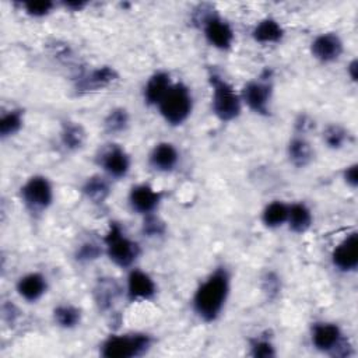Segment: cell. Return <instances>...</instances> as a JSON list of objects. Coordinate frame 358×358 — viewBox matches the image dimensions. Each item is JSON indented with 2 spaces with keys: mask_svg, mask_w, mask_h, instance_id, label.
<instances>
[{
  "mask_svg": "<svg viewBox=\"0 0 358 358\" xmlns=\"http://www.w3.org/2000/svg\"><path fill=\"white\" fill-rule=\"evenodd\" d=\"M231 294V273L221 264L217 266L194 289L192 309L204 323L215 322L224 312Z\"/></svg>",
  "mask_w": 358,
  "mask_h": 358,
  "instance_id": "cell-1",
  "label": "cell"
},
{
  "mask_svg": "<svg viewBox=\"0 0 358 358\" xmlns=\"http://www.w3.org/2000/svg\"><path fill=\"white\" fill-rule=\"evenodd\" d=\"M208 84L211 88V112L224 123L236 120L242 113V99L232 84L217 71L208 73Z\"/></svg>",
  "mask_w": 358,
  "mask_h": 358,
  "instance_id": "cell-2",
  "label": "cell"
},
{
  "mask_svg": "<svg viewBox=\"0 0 358 358\" xmlns=\"http://www.w3.org/2000/svg\"><path fill=\"white\" fill-rule=\"evenodd\" d=\"M102 245L106 257L120 268H131L141 253L140 245L131 239L116 221H110L102 238Z\"/></svg>",
  "mask_w": 358,
  "mask_h": 358,
  "instance_id": "cell-3",
  "label": "cell"
},
{
  "mask_svg": "<svg viewBox=\"0 0 358 358\" xmlns=\"http://www.w3.org/2000/svg\"><path fill=\"white\" fill-rule=\"evenodd\" d=\"M154 344L151 334L144 331L108 336L99 345L103 358H136L145 355Z\"/></svg>",
  "mask_w": 358,
  "mask_h": 358,
  "instance_id": "cell-4",
  "label": "cell"
},
{
  "mask_svg": "<svg viewBox=\"0 0 358 358\" xmlns=\"http://www.w3.org/2000/svg\"><path fill=\"white\" fill-rule=\"evenodd\" d=\"M193 105L194 99L190 88L185 83L178 81L171 85L157 109L166 124L176 127L183 124L190 117Z\"/></svg>",
  "mask_w": 358,
  "mask_h": 358,
  "instance_id": "cell-5",
  "label": "cell"
},
{
  "mask_svg": "<svg viewBox=\"0 0 358 358\" xmlns=\"http://www.w3.org/2000/svg\"><path fill=\"white\" fill-rule=\"evenodd\" d=\"M197 24L206 42L217 50H229L235 41L232 25L213 8L201 7L197 13Z\"/></svg>",
  "mask_w": 358,
  "mask_h": 358,
  "instance_id": "cell-6",
  "label": "cell"
},
{
  "mask_svg": "<svg viewBox=\"0 0 358 358\" xmlns=\"http://www.w3.org/2000/svg\"><path fill=\"white\" fill-rule=\"evenodd\" d=\"M20 199L29 214L41 215L53 204V185L43 175H32L21 185Z\"/></svg>",
  "mask_w": 358,
  "mask_h": 358,
  "instance_id": "cell-7",
  "label": "cell"
},
{
  "mask_svg": "<svg viewBox=\"0 0 358 358\" xmlns=\"http://www.w3.org/2000/svg\"><path fill=\"white\" fill-rule=\"evenodd\" d=\"M312 345L324 354L333 357H348L351 345L347 341L341 327L334 322H316L310 329Z\"/></svg>",
  "mask_w": 358,
  "mask_h": 358,
  "instance_id": "cell-8",
  "label": "cell"
},
{
  "mask_svg": "<svg viewBox=\"0 0 358 358\" xmlns=\"http://www.w3.org/2000/svg\"><path fill=\"white\" fill-rule=\"evenodd\" d=\"M242 103L253 113L268 116L273 99V80L271 73L266 70L260 77L249 80L241 91Z\"/></svg>",
  "mask_w": 358,
  "mask_h": 358,
  "instance_id": "cell-9",
  "label": "cell"
},
{
  "mask_svg": "<svg viewBox=\"0 0 358 358\" xmlns=\"http://www.w3.org/2000/svg\"><path fill=\"white\" fill-rule=\"evenodd\" d=\"M96 162L109 179H123L131 168L129 152L119 144H108L102 148L96 157Z\"/></svg>",
  "mask_w": 358,
  "mask_h": 358,
  "instance_id": "cell-10",
  "label": "cell"
},
{
  "mask_svg": "<svg viewBox=\"0 0 358 358\" xmlns=\"http://www.w3.org/2000/svg\"><path fill=\"white\" fill-rule=\"evenodd\" d=\"M119 80V73L112 66H99L83 73L74 84L77 94H90L108 88Z\"/></svg>",
  "mask_w": 358,
  "mask_h": 358,
  "instance_id": "cell-11",
  "label": "cell"
},
{
  "mask_svg": "<svg viewBox=\"0 0 358 358\" xmlns=\"http://www.w3.org/2000/svg\"><path fill=\"white\" fill-rule=\"evenodd\" d=\"M157 289L155 280L147 271L137 267L130 268L124 284L126 298L130 302L150 301L157 295Z\"/></svg>",
  "mask_w": 358,
  "mask_h": 358,
  "instance_id": "cell-12",
  "label": "cell"
},
{
  "mask_svg": "<svg viewBox=\"0 0 358 358\" xmlns=\"http://www.w3.org/2000/svg\"><path fill=\"white\" fill-rule=\"evenodd\" d=\"M162 201V193L148 183L133 185L127 194V203L133 213L148 215L157 211Z\"/></svg>",
  "mask_w": 358,
  "mask_h": 358,
  "instance_id": "cell-13",
  "label": "cell"
},
{
  "mask_svg": "<svg viewBox=\"0 0 358 358\" xmlns=\"http://www.w3.org/2000/svg\"><path fill=\"white\" fill-rule=\"evenodd\" d=\"M331 264L341 273H354L358 267V234L345 235L331 250Z\"/></svg>",
  "mask_w": 358,
  "mask_h": 358,
  "instance_id": "cell-14",
  "label": "cell"
},
{
  "mask_svg": "<svg viewBox=\"0 0 358 358\" xmlns=\"http://www.w3.org/2000/svg\"><path fill=\"white\" fill-rule=\"evenodd\" d=\"M344 52V42L337 32H322L310 42V55L323 64L337 62Z\"/></svg>",
  "mask_w": 358,
  "mask_h": 358,
  "instance_id": "cell-15",
  "label": "cell"
},
{
  "mask_svg": "<svg viewBox=\"0 0 358 358\" xmlns=\"http://www.w3.org/2000/svg\"><path fill=\"white\" fill-rule=\"evenodd\" d=\"M48 278L39 271H29L21 275L15 284V291L20 298L29 303L38 302L48 292Z\"/></svg>",
  "mask_w": 358,
  "mask_h": 358,
  "instance_id": "cell-16",
  "label": "cell"
},
{
  "mask_svg": "<svg viewBox=\"0 0 358 358\" xmlns=\"http://www.w3.org/2000/svg\"><path fill=\"white\" fill-rule=\"evenodd\" d=\"M180 159L178 148L169 141L157 143L148 154V165L161 173L172 172Z\"/></svg>",
  "mask_w": 358,
  "mask_h": 358,
  "instance_id": "cell-17",
  "label": "cell"
},
{
  "mask_svg": "<svg viewBox=\"0 0 358 358\" xmlns=\"http://www.w3.org/2000/svg\"><path fill=\"white\" fill-rule=\"evenodd\" d=\"M173 84L172 77L165 70L154 71L145 81L143 87V99L148 106H158L161 99L165 96L171 85Z\"/></svg>",
  "mask_w": 358,
  "mask_h": 358,
  "instance_id": "cell-18",
  "label": "cell"
},
{
  "mask_svg": "<svg viewBox=\"0 0 358 358\" xmlns=\"http://www.w3.org/2000/svg\"><path fill=\"white\" fill-rule=\"evenodd\" d=\"M250 35L256 43L275 45L284 39L285 31L275 18L264 17L253 25Z\"/></svg>",
  "mask_w": 358,
  "mask_h": 358,
  "instance_id": "cell-19",
  "label": "cell"
},
{
  "mask_svg": "<svg viewBox=\"0 0 358 358\" xmlns=\"http://www.w3.org/2000/svg\"><path fill=\"white\" fill-rule=\"evenodd\" d=\"M315 157V151L302 134H294L287 143V158L295 168H306Z\"/></svg>",
  "mask_w": 358,
  "mask_h": 358,
  "instance_id": "cell-20",
  "label": "cell"
},
{
  "mask_svg": "<svg viewBox=\"0 0 358 358\" xmlns=\"http://www.w3.org/2000/svg\"><path fill=\"white\" fill-rule=\"evenodd\" d=\"M81 193L92 204H102L112 193L110 179L106 175L101 173L91 175L83 182Z\"/></svg>",
  "mask_w": 358,
  "mask_h": 358,
  "instance_id": "cell-21",
  "label": "cell"
},
{
  "mask_svg": "<svg viewBox=\"0 0 358 358\" xmlns=\"http://www.w3.org/2000/svg\"><path fill=\"white\" fill-rule=\"evenodd\" d=\"M313 224L312 210L302 201H296L288 206L287 227L291 232L302 235L310 229Z\"/></svg>",
  "mask_w": 358,
  "mask_h": 358,
  "instance_id": "cell-22",
  "label": "cell"
},
{
  "mask_svg": "<svg viewBox=\"0 0 358 358\" xmlns=\"http://www.w3.org/2000/svg\"><path fill=\"white\" fill-rule=\"evenodd\" d=\"M59 140H60L62 147L66 151L74 152L84 147L85 140H87V131L80 123L67 120L60 127Z\"/></svg>",
  "mask_w": 358,
  "mask_h": 358,
  "instance_id": "cell-23",
  "label": "cell"
},
{
  "mask_svg": "<svg viewBox=\"0 0 358 358\" xmlns=\"http://www.w3.org/2000/svg\"><path fill=\"white\" fill-rule=\"evenodd\" d=\"M120 288L115 278L102 277L98 280L94 288V299L99 310H108L115 303L116 298L119 296Z\"/></svg>",
  "mask_w": 358,
  "mask_h": 358,
  "instance_id": "cell-24",
  "label": "cell"
},
{
  "mask_svg": "<svg viewBox=\"0 0 358 358\" xmlns=\"http://www.w3.org/2000/svg\"><path fill=\"white\" fill-rule=\"evenodd\" d=\"M288 206L282 200H273L264 206L260 214L262 224L268 229H277L287 224Z\"/></svg>",
  "mask_w": 358,
  "mask_h": 358,
  "instance_id": "cell-25",
  "label": "cell"
},
{
  "mask_svg": "<svg viewBox=\"0 0 358 358\" xmlns=\"http://www.w3.org/2000/svg\"><path fill=\"white\" fill-rule=\"evenodd\" d=\"M52 317L57 327L71 330L80 326L83 320V310L73 303H59L53 308Z\"/></svg>",
  "mask_w": 358,
  "mask_h": 358,
  "instance_id": "cell-26",
  "label": "cell"
},
{
  "mask_svg": "<svg viewBox=\"0 0 358 358\" xmlns=\"http://www.w3.org/2000/svg\"><path fill=\"white\" fill-rule=\"evenodd\" d=\"M129 123H130L129 110L123 106H116V108H112L103 117V130L110 136L120 134L127 130Z\"/></svg>",
  "mask_w": 358,
  "mask_h": 358,
  "instance_id": "cell-27",
  "label": "cell"
},
{
  "mask_svg": "<svg viewBox=\"0 0 358 358\" xmlns=\"http://www.w3.org/2000/svg\"><path fill=\"white\" fill-rule=\"evenodd\" d=\"M24 126V110L13 108L6 110L0 117V137L3 140L15 136Z\"/></svg>",
  "mask_w": 358,
  "mask_h": 358,
  "instance_id": "cell-28",
  "label": "cell"
},
{
  "mask_svg": "<svg viewBox=\"0 0 358 358\" xmlns=\"http://www.w3.org/2000/svg\"><path fill=\"white\" fill-rule=\"evenodd\" d=\"M322 138L327 148L341 150L348 143L350 133L344 126H341L338 123H330L324 127Z\"/></svg>",
  "mask_w": 358,
  "mask_h": 358,
  "instance_id": "cell-29",
  "label": "cell"
},
{
  "mask_svg": "<svg viewBox=\"0 0 358 358\" xmlns=\"http://www.w3.org/2000/svg\"><path fill=\"white\" fill-rule=\"evenodd\" d=\"M103 255V245L102 242H95L92 239H87L81 242L74 250V259L78 263H92L98 260Z\"/></svg>",
  "mask_w": 358,
  "mask_h": 358,
  "instance_id": "cell-30",
  "label": "cell"
},
{
  "mask_svg": "<svg viewBox=\"0 0 358 358\" xmlns=\"http://www.w3.org/2000/svg\"><path fill=\"white\" fill-rule=\"evenodd\" d=\"M250 355L255 358H271L277 355L274 343L264 336H257L249 341Z\"/></svg>",
  "mask_w": 358,
  "mask_h": 358,
  "instance_id": "cell-31",
  "label": "cell"
},
{
  "mask_svg": "<svg viewBox=\"0 0 358 358\" xmlns=\"http://www.w3.org/2000/svg\"><path fill=\"white\" fill-rule=\"evenodd\" d=\"M55 1L49 0H39V1H24L21 3V8L24 13L31 17V18H43L48 17L55 8H56Z\"/></svg>",
  "mask_w": 358,
  "mask_h": 358,
  "instance_id": "cell-32",
  "label": "cell"
},
{
  "mask_svg": "<svg viewBox=\"0 0 358 358\" xmlns=\"http://www.w3.org/2000/svg\"><path fill=\"white\" fill-rule=\"evenodd\" d=\"M165 231H166L165 222L158 215H155V213L143 217L141 232H143L144 236H147V238H159V236H164Z\"/></svg>",
  "mask_w": 358,
  "mask_h": 358,
  "instance_id": "cell-33",
  "label": "cell"
},
{
  "mask_svg": "<svg viewBox=\"0 0 358 358\" xmlns=\"http://www.w3.org/2000/svg\"><path fill=\"white\" fill-rule=\"evenodd\" d=\"M280 289V280L274 273H267L263 277V291L268 294L270 298L275 296Z\"/></svg>",
  "mask_w": 358,
  "mask_h": 358,
  "instance_id": "cell-34",
  "label": "cell"
},
{
  "mask_svg": "<svg viewBox=\"0 0 358 358\" xmlns=\"http://www.w3.org/2000/svg\"><path fill=\"white\" fill-rule=\"evenodd\" d=\"M343 180L347 186H350L351 189H355L357 185H358V165L354 162L351 165H347L344 169H343Z\"/></svg>",
  "mask_w": 358,
  "mask_h": 358,
  "instance_id": "cell-35",
  "label": "cell"
},
{
  "mask_svg": "<svg viewBox=\"0 0 358 358\" xmlns=\"http://www.w3.org/2000/svg\"><path fill=\"white\" fill-rule=\"evenodd\" d=\"M62 6H63L66 10L76 13V11L84 10V8L88 6V3H87V1H83V0H69V1H63Z\"/></svg>",
  "mask_w": 358,
  "mask_h": 358,
  "instance_id": "cell-36",
  "label": "cell"
},
{
  "mask_svg": "<svg viewBox=\"0 0 358 358\" xmlns=\"http://www.w3.org/2000/svg\"><path fill=\"white\" fill-rule=\"evenodd\" d=\"M357 70H358V62L357 59H352L347 66V74L352 83H357V77H358Z\"/></svg>",
  "mask_w": 358,
  "mask_h": 358,
  "instance_id": "cell-37",
  "label": "cell"
}]
</instances>
